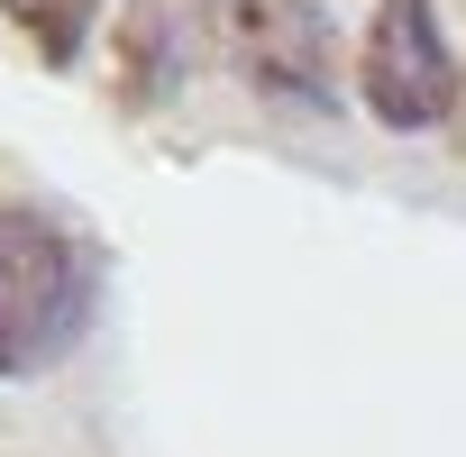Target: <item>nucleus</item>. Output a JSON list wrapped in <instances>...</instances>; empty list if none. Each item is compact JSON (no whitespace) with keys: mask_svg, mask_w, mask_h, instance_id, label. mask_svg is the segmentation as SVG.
I'll use <instances>...</instances> for the list:
<instances>
[{"mask_svg":"<svg viewBox=\"0 0 466 457\" xmlns=\"http://www.w3.org/2000/svg\"><path fill=\"white\" fill-rule=\"evenodd\" d=\"M92 330V257L74 228L37 210H0V384L56 366Z\"/></svg>","mask_w":466,"mask_h":457,"instance_id":"obj_1","label":"nucleus"},{"mask_svg":"<svg viewBox=\"0 0 466 457\" xmlns=\"http://www.w3.org/2000/svg\"><path fill=\"white\" fill-rule=\"evenodd\" d=\"M219 46L275 101H329V19L311 0H210Z\"/></svg>","mask_w":466,"mask_h":457,"instance_id":"obj_3","label":"nucleus"},{"mask_svg":"<svg viewBox=\"0 0 466 457\" xmlns=\"http://www.w3.org/2000/svg\"><path fill=\"white\" fill-rule=\"evenodd\" d=\"M366 110L384 128H439L457 110V56L430 0H384L366 28Z\"/></svg>","mask_w":466,"mask_h":457,"instance_id":"obj_2","label":"nucleus"},{"mask_svg":"<svg viewBox=\"0 0 466 457\" xmlns=\"http://www.w3.org/2000/svg\"><path fill=\"white\" fill-rule=\"evenodd\" d=\"M0 10H10V28L37 46V65H74L83 46H92V19H101V0H0Z\"/></svg>","mask_w":466,"mask_h":457,"instance_id":"obj_4","label":"nucleus"}]
</instances>
